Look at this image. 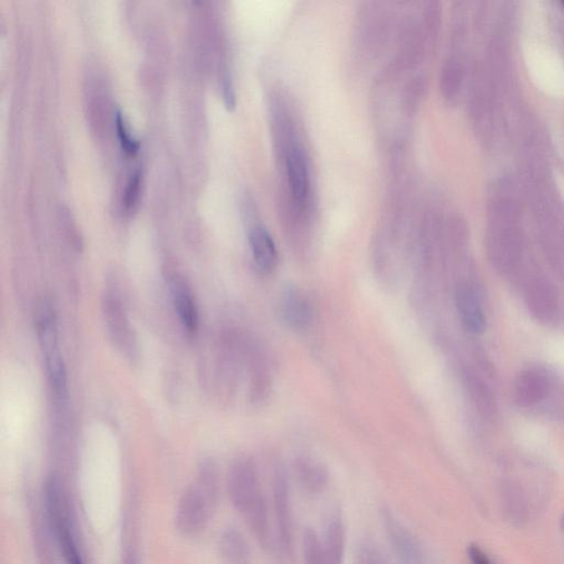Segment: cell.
<instances>
[{"mask_svg":"<svg viewBox=\"0 0 564 564\" xmlns=\"http://www.w3.org/2000/svg\"><path fill=\"white\" fill-rule=\"evenodd\" d=\"M227 494L231 504L262 546L273 559L274 538L265 492L258 467L248 456L238 457L227 476Z\"/></svg>","mask_w":564,"mask_h":564,"instance_id":"1","label":"cell"},{"mask_svg":"<svg viewBox=\"0 0 564 564\" xmlns=\"http://www.w3.org/2000/svg\"><path fill=\"white\" fill-rule=\"evenodd\" d=\"M220 477L211 462L202 464L196 479L183 492L175 512L177 531L185 537L205 531L216 511L220 498Z\"/></svg>","mask_w":564,"mask_h":564,"instance_id":"2","label":"cell"},{"mask_svg":"<svg viewBox=\"0 0 564 564\" xmlns=\"http://www.w3.org/2000/svg\"><path fill=\"white\" fill-rule=\"evenodd\" d=\"M274 557L276 564H291L294 559V521L291 480L281 462L272 473Z\"/></svg>","mask_w":564,"mask_h":564,"instance_id":"3","label":"cell"},{"mask_svg":"<svg viewBox=\"0 0 564 564\" xmlns=\"http://www.w3.org/2000/svg\"><path fill=\"white\" fill-rule=\"evenodd\" d=\"M44 496L49 521L65 560L68 564H85L76 542L67 492L59 477L51 476L45 483Z\"/></svg>","mask_w":564,"mask_h":564,"instance_id":"4","label":"cell"},{"mask_svg":"<svg viewBox=\"0 0 564 564\" xmlns=\"http://www.w3.org/2000/svg\"><path fill=\"white\" fill-rule=\"evenodd\" d=\"M380 521L391 550L399 564H428L423 547L393 511L384 507L380 511Z\"/></svg>","mask_w":564,"mask_h":564,"instance_id":"5","label":"cell"},{"mask_svg":"<svg viewBox=\"0 0 564 564\" xmlns=\"http://www.w3.org/2000/svg\"><path fill=\"white\" fill-rule=\"evenodd\" d=\"M278 312L283 322L296 331H304L312 323L311 302L297 287H286L278 300Z\"/></svg>","mask_w":564,"mask_h":564,"instance_id":"6","label":"cell"},{"mask_svg":"<svg viewBox=\"0 0 564 564\" xmlns=\"http://www.w3.org/2000/svg\"><path fill=\"white\" fill-rule=\"evenodd\" d=\"M454 298L457 312L464 327L473 333L484 331L486 320L474 287L469 282L460 281L455 286Z\"/></svg>","mask_w":564,"mask_h":564,"instance_id":"7","label":"cell"},{"mask_svg":"<svg viewBox=\"0 0 564 564\" xmlns=\"http://www.w3.org/2000/svg\"><path fill=\"white\" fill-rule=\"evenodd\" d=\"M347 526L339 511L325 521L321 541L325 564H344L347 556Z\"/></svg>","mask_w":564,"mask_h":564,"instance_id":"8","label":"cell"},{"mask_svg":"<svg viewBox=\"0 0 564 564\" xmlns=\"http://www.w3.org/2000/svg\"><path fill=\"white\" fill-rule=\"evenodd\" d=\"M500 496L502 511L515 527L525 526L531 518V502L528 492L514 480L502 481Z\"/></svg>","mask_w":564,"mask_h":564,"instance_id":"9","label":"cell"},{"mask_svg":"<svg viewBox=\"0 0 564 564\" xmlns=\"http://www.w3.org/2000/svg\"><path fill=\"white\" fill-rule=\"evenodd\" d=\"M294 477L301 489L311 495H320L330 484L328 467L312 456L301 455L293 464Z\"/></svg>","mask_w":564,"mask_h":564,"instance_id":"10","label":"cell"},{"mask_svg":"<svg viewBox=\"0 0 564 564\" xmlns=\"http://www.w3.org/2000/svg\"><path fill=\"white\" fill-rule=\"evenodd\" d=\"M286 170L293 200L299 205H304L310 192V175L306 156L299 145L289 146L286 155Z\"/></svg>","mask_w":564,"mask_h":564,"instance_id":"11","label":"cell"},{"mask_svg":"<svg viewBox=\"0 0 564 564\" xmlns=\"http://www.w3.org/2000/svg\"><path fill=\"white\" fill-rule=\"evenodd\" d=\"M218 552L225 564H253V551L245 533L237 527H226L218 538Z\"/></svg>","mask_w":564,"mask_h":564,"instance_id":"12","label":"cell"},{"mask_svg":"<svg viewBox=\"0 0 564 564\" xmlns=\"http://www.w3.org/2000/svg\"><path fill=\"white\" fill-rule=\"evenodd\" d=\"M249 246L256 266L263 272H271L277 265L276 244L266 227L257 225L249 234Z\"/></svg>","mask_w":564,"mask_h":564,"instance_id":"13","label":"cell"},{"mask_svg":"<svg viewBox=\"0 0 564 564\" xmlns=\"http://www.w3.org/2000/svg\"><path fill=\"white\" fill-rule=\"evenodd\" d=\"M548 394V380L537 370H525L518 375L514 387L516 404L521 406H530L546 397Z\"/></svg>","mask_w":564,"mask_h":564,"instance_id":"14","label":"cell"},{"mask_svg":"<svg viewBox=\"0 0 564 564\" xmlns=\"http://www.w3.org/2000/svg\"><path fill=\"white\" fill-rule=\"evenodd\" d=\"M527 304L537 320L541 322L550 321L557 312L556 292L545 281L533 282L527 293Z\"/></svg>","mask_w":564,"mask_h":564,"instance_id":"15","label":"cell"},{"mask_svg":"<svg viewBox=\"0 0 564 564\" xmlns=\"http://www.w3.org/2000/svg\"><path fill=\"white\" fill-rule=\"evenodd\" d=\"M174 304L183 328L189 333H196L199 328V311H197L195 299L185 283H175Z\"/></svg>","mask_w":564,"mask_h":564,"instance_id":"16","label":"cell"},{"mask_svg":"<svg viewBox=\"0 0 564 564\" xmlns=\"http://www.w3.org/2000/svg\"><path fill=\"white\" fill-rule=\"evenodd\" d=\"M465 384L471 398L474 401L480 413L486 416L494 415L496 411L495 400L492 398L489 387L472 373L465 374Z\"/></svg>","mask_w":564,"mask_h":564,"instance_id":"17","label":"cell"},{"mask_svg":"<svg viewBox=\"0 0 564 564\" xmlns=\"http://www.w3.org/2000/svg\"><path fill=\"white\" fill-rule=\"evenodd\" d=\"M301 549L303 564H325L321 535L314 528H304Z\"/></svg>","mask_w":564,"mask_h":564,"instance_id":"18","label":"cell"},{"mask_svg":"<svg viewBox=\"0 0 564 564\" xmlns=\"http://www.w3.org/2000/svg\"><path fill=\"white\" fill-rule=\"evenodd\" d=\"M105 317L108 320L109 328L110 333L113 334L114 339L124 342L127 334V321L125 320L123 310H121L120 304L114 299H108V301L104 304Z\"/></svg>","mask_w":564,"mask_h":564,"instance_id":"19","label":"cell"},{"mask_svg":"<svg viewBox=\"0 0 564 564\" xmlns=\"http://www.w3.org/2000/svg\"><path fill=\"white\" fill-rule=\"evenodd\" d=\"M355 564H391V562L378 543L368 540L360 542Z\"/></svg>","mask_w":564,"mask_h":564,"instance_id":"20","label":"cell"},{"mask_svg":"<svg viewBox=\"0 0 564 564\" xmlns=\"http://www.w3.org/2000/svg\"><path fill=\"white\" fill-rule=\"evenodd\" d=\"M115 123L117 135H119L120 145L123 147V149L129 152V154H136V152L139 150V141L134 139L133 137L129 135L125 125L123 114H121L119 110H116Z\"/></svg>","mask_w":564,"mask_h":564,"instance_id":"21","label":"cell"},{"mask_svg":"<svg viewBox=\"0 0 564 564\" xmlns=\"http://www.w3.org/2000/svg\"><path fill=\"white\" fill-rule=\"evenodd\" d=\"M140 171H136L135 174L131 175V177H129V183H127L125 196L123 199V205L125 210L127 211H130L131 208H134L137 201H139L140 192Z\"/></svg>","mask_w":564,"mask_h":564,"instance_id":"22","label":"cell"},{"mask_svg":"<svg viewBox=\"0 0 564 564\" xmlns=\"http://www.w3.org/2000/svg\"><path fill=\"white\" fill-rule=\"evenodd\" d=\"M460 73L461 70L455 64H449L448 68L445 70L444 90L450 99L454 98L457 93V90H459L461 81Z\"/></svg>","mask_w":564,"mask_h":564,"instance_id":"23","label":"cell"},{"mask_svg":"<svg viewBox=\"0 0 564 564\" xmlns=\"http://www.w3.org/2000/svg\"><path fill=\"white\" fill-rule=\"evenodd\" d=\"M223 99L228 110H234L236 106L235 90L232 82L231 75L225 73L222 78Z\"/></svg>","mask_w":564,"mask_h":564,"instance_id":"24","label":"cell"},{"mask_svg":"<svg viewBox=\"0 0 564 564\" xmlns=\"http://www.w3.org/2000/svg\"><path fill=\"white\" fill-rule=\"evenodd\" d=\"M467 558L471 564H494L489 555L476 543H471L467 548Z\"/></svg>","mask_w":564,"mask_h":564,"instance_id":"25","label":"cell"},{"mask_svg":"<svg viewBox=\"0 0 564 564\" xmlns=\"http://www.w3.org/2000/svg\"><path fill=\"white\" fill-rule=\"evenodd\" d=\"M559 525H560V530L564 532V512L560 518V523H559Z\"/></svg>","mask_w":564,"mask_h":564,"instance_id":"26","label":"cell"},{"mask_svg":"<svg viewBox=\"0 0 564 564\" xmlns=\"http://www.w3.org/2000/svg\"><path fill=\"white\" fill-rule=\"evenodd\" d=\"M563 6H564V3H563Z\"/></svg>","mask_w":564,"mask_h":564,"instance_id":"27","label":"cell"}]
</instances>
